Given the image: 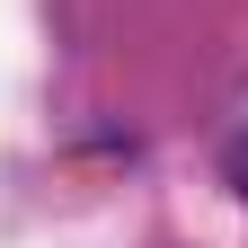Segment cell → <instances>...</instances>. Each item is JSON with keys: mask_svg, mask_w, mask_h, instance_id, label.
I'll list each match as a JSON object with an SVG mask.
<instances>
[{"mask_svg": "<svg viewBox=\"0 0 248 248\" xmlns=\"http://www.w3.org/2000/svg\"><path fill=\"white\" fill-rule=\"evenodd\" d=\"M231 186L248 195V142H231Z\"/></svg>", "mask_w": 248, "mask_h": 248, "instance_id": "1", "label": "cell"}]
</instances>
